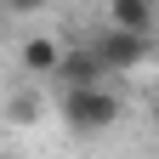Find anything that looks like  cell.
I'll return each instance as SVG.
<instances>
[{"instance_id":"cell-1","label":"cell","mask_w":159,"mask_h":159,"mask_svg":"<svg viewBox=\"0 0 159 159\" xmlns=\"http://www.w3.org/2000/svg\"><path fill=\"white\" fill-rule=\"evenodd\" d=\"M119 91H108V85H97V91H68L63 97V119H68V131L74 136H102L114 119H119Z\"/></svg>"},{"instance_id":"cell-2","label":"cell","mask_w":159,"mask_h":159,"mask_svg":"<svg viewBox=\"0 0 159 159\" xmlns=\"http://www.w3.org/2000/svg\"><path fill=\"white\" fill-rule=\"evenodd\" d=\"M51 80H57V85H63V97H68V91H97V85L108 80V68L97 63V51H91V46H68Z\"/></svg>"},{"instance_id":"cell-3","label":"cell","mask_w":159,"mask_h":159,"mask_svg":"<svg viewBox=\"0 0 159 159\" xmlns=\"http://www.w3.org/2000/svg\"><path fill=\"white\" fill-rule=\"evenodd\" d=\"M85 46L97 51V63H102L108 74H119V68H136L148 57V40H136V34H119V29H102L97 40H85Z\"/></svg>"},{"instance_id":"cell-4","label":"cell","mask_w":159,"mask_h":159,"mask_svg":"<svg viewBox=\"0 0 159 159\" xmlns=\"http://www.w3.org/2000/svg\"><path fill=\"white\" fill-rule=\"evenodd\" d=\"M63 40H51V34H29L23 46H17V63H23V74H34V80H46V74H57V63H63Z\"/></svg>"},{"instance_id":"cell-5","label":"cell","mask_w":159,"mask_h":159,"mask_svg":"<svg viewBox=\"0 0 159 159\" xmlns=\"http://www.w3.org/2000/svg\"><path fill=\"white\" fill-rule=\"evenodd\" d=\"M108 29H119V34H136V40H148V34L159 29V11L148 6V0H114V6H108Z\"/></svg>"},{"instance_id":"cell-6","label":"cell","mask_w":159,"mask_h":159,"mask_svg":"<svg viewBox=\"0 0 159 159\" xmlns=\"http://www.w3.org/2000/svg\"><path fill=\"white\" fill-rule=\"evenodd\" d=\"M40 108H46V102H40V91H17L11 97V125H34V119H40Z\"/></svg>"},{"instance_id":"cell-7","label":"cell","mask_w":159,"mask_h":159,"mask_svg":"<svg viewBox=\"0 0 159 159\" xmlns=\"http://www.w3.org/2000/svg\"><path fill=\"white\" fill-rule=\"evenodd\" d=\"M0 159H11V153H0Z\"/></svg>"}]
</instances>
